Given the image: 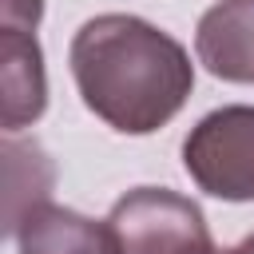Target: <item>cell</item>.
<instances>
[{"label": "cell", "mask_w": 254, "mask_h": 254, "mask_svg": "<svg viewBox=\"0 0 254 254\" xmlns=\"http://www.w3.org/2000/svg\"><path fill=\"white\" fill-rule=\"evenodd\" d=\"M67 64L83 107L123 135L167 127L194 91L187 48L131 12L91 16L75 32Z\"/></svg>", "instance_id": "obj_1"}, {"label": "cell", "mask_w": 254, "mask_h": 254, "mask_svg": "<svg viewBox=\"0 0 254 254\" xmlns=\"http://www.w3.org/2000/svg\"><path fill=\"white\" fill-rule=\"evenodd\" d=\"M198 64L226 83H254V0H218L194 28Z\"/></svg>", "instance_id": "obj_4"}, {"label": "cell", "mask_w": 254, "mask_h": 254, "mask_svg": "<svg viewBox=\"0 0 254 254\" xmlns=\"http://www.w3.org/2000/svg\"><path fill=\"white\" fill-rule=\"evenodd\" d=\"M107 226L119 254H218L202 206L167 187L127 190L111 206Z\"/></svg>", "instance_id": "obj_2"}, {"label": "cell", "mask_w": 254, "mask_h": 254, "mask_svg": "<svg viewBox=\"0 0 254 254\" xmlns=\"http://www.w3.org/2000/svg\"><path fill=\"white\" fill-rule=\"evenodd\" d=\"M230 254H254V234H246V238H242V242H238Z\"/></svg>", "instance_id": "obj_9"}, {"label": "cell", "mask_w": 254, "mask_h": 254, "mask_svg": "<svg viewBox=\"0 0 254 254\" xmlns=\"http://www.w3.org/2000/svg\"><path fill=\"white\" fill-rule=\"evenodd\" d=\"M4 167H8V210H4V230L16 234L20 222L48 202L52 194V163L44 155L40 143H28V139H16L8 135L4 139Z\"/></svg>", "instance_id": "obj_7"}, {"label": "cell", "mask_w": 254, "mask_h": 254, "mask_svg": "<svg viewBox=\"0 0 254 254\" xmlns=\"http://www.w3.org/2000/svg\"><path fill=\"white\" fill-rule=\"evenodd\" d=\"M48 107V75L44 52L36 32L0 28V119L4 131L16 135L20 127L36 123Z\"/></svg>", "instance_id": "obj_5"}, {"label": "cell", "mask_w": 254, "mask_h": 254, "mask_svg": "<svg viewBox=\"0 0 254 254\" xmlns=\"http://www.w3.org/2000/svg\"><path fill=\"white\" fill-rule=\"evenodd\" d=\"M40 16H44V0H0V28L36 32Z\"/></svg>", "instance_id": "obj_8"}, {"label": "cell", "mask_w": 254, "mask_h": 254, "mask_svg": "<svg viewBox=\"0 0 254 254\" xmlns=\"http://www.w3.org/2000/svg\"><path fill=\"white\" fill-rule=\"evenodd\" d=\"M20 254H119L107 222H95L79 210L44 202L16 230Z\"/></svg>", "instance_id": "obj_6"}, {"label": "cell", "mask_w": 254, "mask_h": 254, "mask_svg": "<svg viewBox=\"0 0 254 254\" xmlns=\"http://www.w3.org/2000/svg\"><path fill=\"white\" fill-rule=\"evenodd\" d=\"M183 167L198 190L222 202H254V107L226 103L183 139Z\"/></svg>", "instance_id": "obj_3"}, {"label": "cell", "mask_w": 254, "mask_h": 254, "mask_svg": "<svg viewBox=\"0 0 254 254\" xmlns=\"http://www.w3.org/2000/svg\"><path fill=\"white\" fill-rule=\"evenodd\" d=\"M218 254H230V250H218Z\"/></svg>", "instance_id": "obj_10"}]
</instances>
